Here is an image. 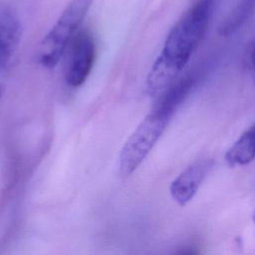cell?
Returning <instances> with one entry per match:
<instances>
[{
  "label": "cell",
  "instance_id": "8992f818",
  "mask_svg": "<svg viewBox=\"0 0 255 255\" xmlns=\"http://www.w3.org/2000/svg\"><path fill=\"white\" fill-rule=\"evenodd\" d=\"M22 36V24L18 16L5 12L0 18V68L4 67L17 50Z\"/></svg>",
  "mask_w": 255,
  "mask_h": 255
},
{
  "label": "cell",
  "instance_id": "277c9868",
  "mask_svg": "<svg viewBox=\"0 0 255 255\" xmlns=\"http://www.w3.org/2000/svg\"><path fill=\"white\" fill-rule=\"evenodd\" d=\"M96 46L89 31L77 33L71 42V51L66 72V80L72 87L81 86L89 77L94 65Z\"/></svg>",
  "mask_w": 255,
  "mask_h": 255
},
{
  "label": "cell",
  "instance_id": "ba28073f",
  "mask_svg": "<svg viewBox=\"0 0 255 255\" xmlns=\"http://www.w3.org/2000/svg\"><path fill=\"white\" fill-rule=\"evenodd\" d=\"M193 83L194 79L190 75L185 76L176 83L173 82L167 89L160 93L159 99L155 103L153 109L162 110L173 115L177 107L184 101L190 92Z\"/></svg>",
  "mask_w": 255,
  "mask_h": 255
},
{
  "label": "cell",
  "instance_id": "30bf717a",
  "mask_svg": "<svg viewBox=\"0 0 255 255\" xmlns=\"http://www.w3.org/2000/svg\"><path fill=\"white\" fill-rule=\"evenodd\" d=\"M249 62L252 67V69L255 71V40L251 46L250 53H249Z\"/></svg>",
  "mask_w": 255,
  "mask_h": 255
},
{
  "label": "cell",
  "instance_id": "7a4b0ae2",
  "mask_svg": "<svg viewBox=\"0 0 255 255\" xmlns=\"http://www.w3.org/2000/svg\"><path fill=\"white\" fill-rule=\"evenodd\" d=\"M94 0H71L60 17L44 37L39 52L40 63L46 68L55 67L73 41Z\"/></svg>",
  "mask_w": 255,
  "mask_h": 255
},
{
  "label": "cell",
  "instance_id": "5b68a950",
  "mask_svg": "<svg viewBox=\"0 0 255 255\" xmlns=\"http://www.w3.org/2000/svg\"><path fill=\"white\" fill-rule=\"evenodd\" d=\"M212 165L211 159H201L186 167L170 183L169 192L172 199L180 206H185L191 201Z\"/></svg>",
  "mask_w": 255,
  "mask_h": 255
},
{
  "label": "cell",
  "instance_id": "6da1fadb",
  "mask_svg": "<svg viewBox=\"0 0 255 255\" xmlns=\"http://www.w3.org/2000/svg\"><path fill=\"white\" fill-rule=\"evenodd\" d=\"M214 7L215 0H195L173 25L147 76L150 95L162 93L175 82L203 40Z\"/></svg>",
  "mask_w": 255,
  "mask_h": 255
},
{
  "label": "cell",
  "instance_id": "52a82bcc",
  "mask_svg": "<svg viewBox=\"0 0 255 255\" xmlns=\"http://www.w3.org/2000/svg\"><path fill=\"white\" fill-rule=\"evenodd\" d=\"M255 159V124L246 129L227 149L225 160L229 166H242Z\"/></svg>",
  "mask_w": 255,
  "mask_h": 255
},
{
  "label": "cell",
  "instance_id": "9c48e42d",
  "mask_svg": "<svg viewBox=\"0 0 255 255\" xmlns=\"http://www.w3.org/2000/svg\"><path fill=\"white\" fill-rule=\"evenodd\" d=\"M255 12V0H241L219 27V33L227 36L239 29Z\"/></svg>",
  "mask_w": 255,
  "mask_h": 255
},
{
  "label": "cell",
  "instance_id": "3957f363",
  "mask_svg": "<svg viewBox=\"0 0 255 255\" xmlns=\"http://www.w3.org/2000/svg\"><path fill=\"white\" fill-rule=\"evenodd\" d=\"M172 114L152 109L123 145L120 153V172L131 174L143 161L164 131Z\"/></svg>",
  "mask_w": 255,
  "mask_h": 255
}]
</instances>
